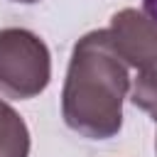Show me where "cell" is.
I'll return each mask as SVG.
<instances>
[{
  "mask_svg": "<svg viewBox=\"0 0 157 157\" xmlns=\"http://www.w3.org/2000/svg\"><path fill=\"white\" fill-rule=\"evenodd\" d=\"M130 91L128 64L108 29L83 34L69 59L61 88L64 123L88 140H110L123 128V101Z\"/></svg>",
  "mask_w": 157,
  "mask_h": 157,
  "instance_id": "1",
  "label": "cell"
},
{
  "mask_svg": "<svg viewBox=\"0 0 157 157\" xmlns=\"http://www.w3.org/2000/svg\"><path fill=\"white\" fill-rule=\"evenodd\" d=\"M52 81V54L44 39L22 27L0 29V93L27 101Z\"/></svg>",
  "mask_w": 157,
  "mask_h": 157,
  "instance_id": "2",
  "label": "cell"
},
{
  "mask_svg": "<svg viewBox=\"0 0 157 157\" xmlns=\"http://www.w3.org/2000/svg\"><path fill=\"white\" fill-rule=\"evenodd\" d=\"M110 39L120 59L137 71H157V22L142 10L123 7L110 17Z\"/></svg>",
  "mask_w": 157,
  "mask_h": 157,
  "instance_id": "3",
  "label": "cell"
},
{
  "mask_svg": "<svg viewBox=\"0 0 157 157\" xmlns=\"http://www.w3.org/2000/svg\"><path fill=\"white\" fill-rule=\"evenodd\" d=\"M0 157H29L27 123L2 98H0Z\"/></svg>",
  "mask_w": 157,
  "mask_h": 157,
  "instance_id": "4",
  "label": "cell"
},
{
  "mask_svg": "<svg viewBox=\"0 0 157 157\" xmlns=\"http://www.w3.org/2000/svg\"><path fill=\"white\" fill-rule=\"evenodd\" d=\"M130 101L157 123V71H137L132 81Z\"/></svg>",
  "mask_w": 157,
  "mask_h": 157,
  "instance_id": "5",
  "label": "cell"
},
{
  "mask_svg": "<svg viewBox=\"0 0 157 157\" xmlns=\"http://www.w3.org/2000/svg\"><path fill=\"white\" fill-rule=\"evenodd\" d=\"M142 12L152 22H157V0H142Z\"/></svg>",
  "mask_w": 157,
  "mask_h": 157,
  "instance_id": "6",
  "label": "cell"
},
{
  "mask_svg": "<svg viewBox=\"0 0 157 157\" xmlns=\"http://www.w3.org/2000/svg\"><path fill=\"white\" fill-rule=\"evenodd\" d=\"M12 2H22V5H34V2H39V0H12Z\"/></svg>",
  "mask_w": 157,
  "mask_h": 157,
  "instance_id": "7",
  "label": "cell"
},
{
  "mask_svg": "<svg viewBox=\"0 0 157 157\" xmlns=\"http://www.w3.org/2000/svg\"><path fill=\"white\" fill-rule=\"evenodd\" d=\"M155 150H157V135H155Z\"/></svg>",
  "mask_w": 157,
  "mask_h": 157,
  "instance_id": "8",
  "label": "cell"
}]
</instances>
